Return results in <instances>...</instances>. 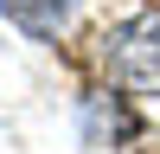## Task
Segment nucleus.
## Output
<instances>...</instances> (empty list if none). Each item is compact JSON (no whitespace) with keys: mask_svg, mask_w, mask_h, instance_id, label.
<instances>
[{"mask_svg":"<svg viewBox=\"0 0 160 154\" xmlns=\"http://www.w3.org/2000/svg\"><path fill=\"white\" fill-rule=\"evenodd\" d=\"M96 45H102L96 51L102 71H109V84L122 96H160V13L154 7H135L122 19H109Z\"/></svg>","mask_w":160,"mask_h":154,"instance_id":"nucleus-1","label":"nucleus"},{"mask_svg":"<svg viewBox=\"0 0 160 154\" xmlns=\"http://www.w3.org/2000/svg\"><path fill=\"white\" fill-rule=\"evenodd\" d=\"M13 32H26L32 45H51V38L71 32V19L83 13V0H0Z\"/></svg>","mask_w":160,"mask_h":154,"instance_id":"nucleus-2","label":"nucleus"}]
</instances>
